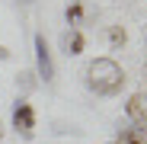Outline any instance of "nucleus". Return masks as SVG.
<instances>
[{
  "label": "nucleus",
  "mask_w": 147,
  "mask_h": 144,
  "mask_svg": "<svg viewBox=\"0 0 147 144\" xmlns=\"http://www.w3.org/2000/svg\"><path fill=\"white\" fill-rule=\"evenodd\" d=\"M32 125H35L32 106H29V103H16V109H13V128H16L22 138H32Z\"/></svg>",
  "instance_id": "nucleus-2"
},
{
  "label": "nucleus",
  "mask_w": 147,
  "mask_h": 144,
  "mask_svg": "<svg viewBox=\"0 0 147 144\" xmlns=\"http://www.w3.org/2000/svg\"><path fill=\"white\" fill-rule=\"evenodd\" d=\"M19 3H32V0H19Z\"/></svg>",
  "instance_id": "nucleus-9"
},
{
  "label": "nucleus",
  "mask_w": 147,
  "mask_h": 144,
  "mask_svg": "<svg viewBox=\"0 0 147 144\" xmlns=\"http://www.w3.org/2000/svg\"><path fill=\"white\" fill-rule=\"evenodd\" d=\"M118 144H147V138H144L138 128H131V131H125V135L118 138Z\"/></svg>",
  "instance_id": "nucleus-5"
},
{
  "label": "nucleus",
  "mask_w": 147,
  "mask_h": 144,
  "mask_svg": "<svg viewBox=\"0 0 147 144\" xmlns=\"http://www.w3.org/2000/svg\"><path fill=\"white\" fill-rule=\"evenodd\" d=\"M86 83L102 93V96H112L121 90V83H125V74H121V67L112 61V58H96L90 67H86Z\"/></svg>",
  "instance_id": "nucleus-1"
},
{
  "label": "nucleus",
  "mask_w": 147,
  "mask_h": 144,
  "mask_svg": "<svg viewBox=\"0 0 147 144\" xmlns=\"http://www.w3.org/2000/svg\"><path fill=\"white\" fill-rule=\"evenodd\" d=\"M80 51H83V35L74 32V35L67 39V55H80Z\"/></svg>",
  "instance_id": "nucleus-6"
},
{
  "label": "nucleus",
  "mask_w": 147,
  "mask_h": 144,
  "mask_svg": "<svg viewBox=\"0 0 147 144\" xmlns=\"http://www.w3.org/2000/svg\"><path fill=\"white\" fill-rule=\"evenodd\" d=\"M128 118L147 122V93H134L131 99H128Z\"/></svg>",
  "instance_id": "nucleus-4"
},
{
  "label": "nucleus",
  "mask_w": 147,
  "mask_h": 144,
  "mask_svg": "<svg viewBox=\"0 0 147 144\" xmlns=\"http://www.w3.org/2000/svg\"><path fill=\"white\" fill-rule=\"evenodd\" d=\"M67 19H80V3H74V7H67Z\"/></svg>",
  "instance_id": "nucleus-7"
},
{
  "label": "nucleus",
  "mask_w": 147,
  "mask_h": 144,
  "mask_svg": "<svg viewBox=\"0 0 147 144\" xmlns=\"http://www.w3.org/2000/svg\"><path fill=\"white\" fill-rule=\"evenodd\" d=\"M35 61H38V77L51 80L55 77V67H51V51H48L45 35H35Z\"/></svg>",
  "instance_id": "nucleus-3"
},
{
  "label": "nucleus",
  "mask_w": 147,
  "mask_h": 144,
  "mask_svg": "<svg viewBox=\"0 0 147 144\" xmlns=\"http://www.w3.org/2000/svg\"><path fill=\"white\" fill-rule=\"evenodd\" d=\"M112 42L121 45V42H125V32H121V29H112Z\"/></svg>",
  "instance_id": "nucleus-8"
}]
</instances>
